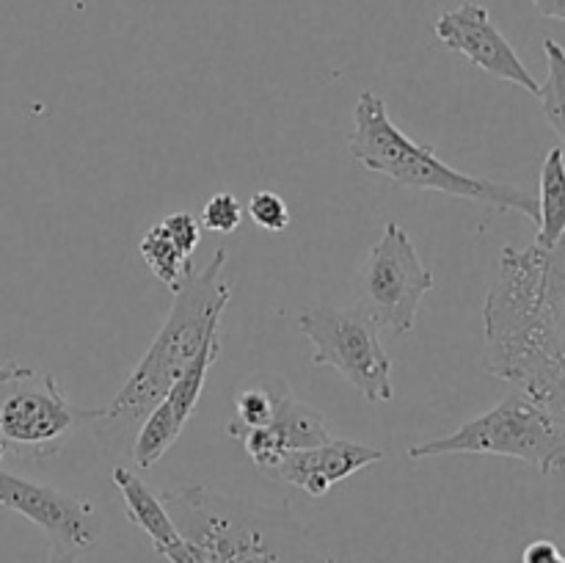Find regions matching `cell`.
<instances>
[{"mask_svg":"<svg viewBox=\"0 0 565 563\" xmlns=\"http://www.w3.org/2000/svg\"><path fill=\"white\" fill-rule=\"evenodd\" d=\"M486 373L565 423V235L555 248L505 246L483 307Z\"/></svg>","mask_w":565,"mask_h":563,"instance_id":"6da1fadb","label":"cell"},{"mask_svg":"<svg viewBox=\"0 0 565 563\" xmlns=\"http://www.w3.org/2000/svg\"><path fill=\"white\" fill-rule=\"evenodd\" d=\"M226 259H230V252L215 248L210 263L202 270H193L177 287L174 301L152 346L147 348L136 370L127 375L114 401L105 408H97L92 431L97 445L108 456L130 453L132 436L152 412L154 403L196 359L210 331L221 326L226 304L232 301V285L224 279Z\"/></svg>","mask_w":565,"mask_h":563,"instance_id":"7a4b0ae2","label":"cell"},{"mask_svg":"<svg viewBox=\"0 0 565 563\" xmlns=\"http://www.w3.org/2000/svg\"><path fill=\"white\" fill-rule=\"evenodd\" d=\"M160 500L207 563H337L287 500L259 502L204 484L166 489Z\"/></svg>","mask_w":565,"mask_h":563,"instance_id":"3957f363","label":"cell"},{"mask_svg":"<svg viewBox=\"0 0 565 563\" xmlns=\"http://www.w3.org/2000/svg\"><path fill=\"white\" fill-rule=\"evenodd\" d=\"M348 149L364 169L390 177L395 185L469 199L505 213H519L539 224V199L533 193L447 166L430 144L414 141L392 121L384 97L375 92L359 94Z\"/></svg>","mask_w":565,"mask_h":563,"instance_id":"277c9868","label":"cell"},{"mask_svg":"<svg viewBox=\"0 0 565 563\" xmlns=\"http://www.w3.org/2000/svg\"><path fill=\"white\" fill-rule=\"evenodd\" d=\"M480 453L530 464L541 475L565 469V423L546 403L513 390L494 408L458 425L452 434L408 447V458Z\"/></svg>","mask_w":565,"mask_h":563,"instance_id":"5b68a950","label":"cell"},{"mask_svg":"<svg viewBox=\"0 0 565 563\" xmlns=\"http://www.w3.org/2000/svg\"><path fill=\"white\" fill-rule=\"evenodd\" d=\"M94 417L97 408L75 406L47 370L0 364V461L58 456L72 434Z\"/></svg>","mask_w":565,"mask_h":563,"instance_id":"8992f818","label":"cell"},{"mask_svg":"<svg viewBox=\"0 0 565 563\" xmlns=\"http://www.w3.org/2000/svg\"><path fill=\"white\" fill-rule=\"evenodd\" d=\"M298 329L312 342V362L334 368L370 403L395 397L392 359L379 337V326L356 307L312 304L298 312Z\"/></svg>","mask_w":565,"mask_h":563,"instance_id":"52a82bcc","label":"cell"},{"mask_svg":"<svg viewBox=\"0 0 565 563\" xmlns=\"http://www.w3.org/2000/svg\"><path fill=\"white\" fill-rule=\"evenodd\" d=\"M434 287L436 276L425 268L408 232L397 221H390L359 268L353 307L367 315L379 331L408 334L417 323L419 304Z\"/></svg>","mask_w":565,"mask_h":563,"instance_id":"ba28073f","label":"cell"},{"mask_svg":"<svg viewBox=\"0 0 565 563\" xmlns=\"http://www.w3.org/2000/svg\"><path fill=\"white\" fill-rule=\"evenodd\" d=\"M0 508L44 530L58 550H88L105 533V517L92 500L0 469Z\"/></svg>","mask_w":565,"mask_h":563,"instance_id":"9c48e42d","label":"cell"},{"mask_svg":"<svg viewBox=\"0 0 565 563\" xmlns=\"http://www.w3.org/2000/svg\"><path fill=\"white\" fill-rule=\"evenodd\" d=\"M221 357V326L213 329L204 340V346L199 348L196 359L185 368V373L174 381V384L166 390V395L154 403L152 412L147 414V419L141 423V428L136 431L130 445V461L138 469H152L166 453L174 447V442L180 439V434L185 431L188 419L193 417L199 406V397H202L204 384H207V373Z\"/></svg>","mask_w":565,"mask_h":563,"instance_id":"30bf717a","label":"cell"},{"mask_svg":"<svg viewBox=\"0 0 565 563\" xmlns=\"http://www.w3.org/2000/svg\"><path fill=\"white\" fill-rule=\"evenodd\" d=\"M436 39L452 53H461L472 61L486 75L500 77V81L513 83L527 94L539 97L541 83L535 81L533 72L524 66L513 44L502 36L500 28L491 20L489 9L480 3H463L458 9L441 11L434 25Z\"/></svg>","mask_w":565,"mask_h":563,"instance_id":"8fae6325","label":"cell"},{"mask_svg":"<svg viewBox=\"0 0 565 563\" xmlns=\"http://www.w3.org/2000/svg\"><path fill=\"white\" fill-rule=\"evenodd\" d=\"M381 458H384L381 447L334 436V439L320 442V445L285 453L263 475L270 480H279V484L296 486V489L307 491L309 497H323L337 484L362 472L364 467L381 461Z\"/></svg>","mask_w":565,"mask_h":563,"instance_id":"7c38bea8","label":"cell"},{"mask_svg":"<svg viewBox=\"0 0 565 563\" xmlns=\"http://www.w3.org/2000/svg\"><path fill=\"white\" fill-rule=\"evenodd\" d=\"M232 439H237L243 445V450L248 453V458L254 461V467L259 472L274 467L285 453L301 450V447L320 445V442L334 439L331 434L329 419L320 412L309 408L307 403L298 401L292 395L290 384L281 381L279 392H276V406L274 417L263 428H248L237 431Z\"/></svg>","mask_w":565,"mask_h":563,"instance_id":"4fadbf2b","label":"cell"},{"mask_svg":"<svg viewBox=\"0 0 565 563\" xmlns=\"http://www.w3.org/2000/svg\"><path fill=\"white\" fill-rule=\"evenodd\" d=\"M114 484L121 491L127 519L149 535V541H152L154 552L160 557H166L169 563H207L202 552L180 533V528L174 524V519H171L169 508L163 506L158 491L149 489L147 480L136 469L125 467V464H116Z\"/></svg>","mask_w":565,"mask_h":563,"instance_id":"5bb4252c","label":"cell"},{"mask_svg":"<svg viewBox=\"0 0 565 563\" xmlns=\"http://www.w3.org/2000/svg\"><path fill=\"white\" fill-rule=\"evenodd\" d=\"M565 235V152L561 147L550 149L541 166L539 196V235L535 246L555 248Z\"/></svg>","mask_w":565,"mask_h":563,"instance_id":"9a60e30c","label":"cell"},{"mask_svg":"<svg viewBox=\"0 0 565 563\" xmlns=\"http://www.w3.org/2000/svg\"><path fill=\"white\" fill-rule=\"evenodd\" d=\"M138 252H141L149 270H152L171 293L193 274V254H188L185 248L166 232V226L160 224V221L143 232L141 243H138Z\"/></svg>","mask_w":565,"mask_h":563,"instance_id":"2e32d148","label":"cell"},{"mask_svg":"<svg viewBox=\"0 0 565 563\" xmlns=\"http://www.w3.org/2000/svg\"><path fill=\"white\" fill-rule=\"evenodd\" d=\"M546 53V81L541 83L539 99L544 108L546 121L557 138L563 141L565 152V47L555 39H544Z\"/></svg>","mask_w":565,"mask_h":563,"instance_id":"e0dca14e","label":"cell"},{"mask_svg":"<svg viewBox=\"0 0 565 563\" xmlns=\"http://www.w3.org/2000/svg\"><path fill=\"white\" fill-rule=\"evenodd\" d=\"M248 219L265 232H285L292 215L285 199L274 191H257L248 199Z\"/></svg>","mask_w":565,"mask_h":563,"instance_id":"ac0fdd59","label":"cell"},{"mask_svg":"<svg viewBox=\"0 0 565 563\" xmlns=\"http://www.w3.org/2000/svg\"><path fill=\"white\" fill-rule=\"evenodd\" d=\"M243 221V208L237 202L235 193L221 191L215 196L207 199L202 210V226L210 232H218V235H232V232L241 230Z\"/></svg>","mask_w":565,"mask_h":563,"instance_id":"d6986e66","label":"cell"},{"mask_svg":"<svg viewBox=\"0 0 565 563\" xmlns=\"http://www.w3.org/2000/svg\"><path fill=\"white\" fill-rule=\"evenodd\" d=\"M160 224L166 226V232H169L188 254L196 252L199 241H202V221H199L196 215L188 213V210H177V213L166 215Z\"/></svg>","mask_w":565,"mask_h":563,"instance_id":"ffe728a7","label":"cell"},{"mask_svg":"<svg viewBox=\"0 0 565 563\" xmlns=\"http://www.w3.org/2000/svg\"><path fill=\"white\" fill-rule=\"evenodd\" d=\"M522 563H565V555L555 541L539 539L524 546Z\"/></svg>","mask_w":565,"mask_h":563,"instance_id":"44dd1931","label":"cell"},{"mask_svg":"<svg viewBox=\"0 0 565 563\" xmlns=\"http://www.w3.org/2000/svg\"><path fill=\"white\" fill-rule=\"evenodd\" d=\"M533 6L539 9L541 17L565 22V0H533Z\"/></svg>","mask_w":565,"mask_h":563,"instance_id":"7402d4cb","label":"cell"},{"mask_svg":"<svg viewBox=\"0 0 565 563\" xmlns=\"http://www.w3.org/2000/svg\"><path fill=\"white\" fill-rule=\"evenodd\" d=\"M77 555H81V552L58 550V546H53V550H50L47 563H77Z\"/></svg>","mask_w":565,"mask_h":563,"instance_id":"603a6c76","label":"cell"}]
</instances>
